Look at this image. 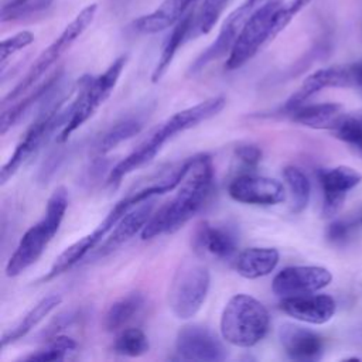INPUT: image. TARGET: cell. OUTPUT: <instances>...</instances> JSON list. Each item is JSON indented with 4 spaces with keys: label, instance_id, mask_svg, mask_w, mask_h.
<instances>
[{
    "label": "cell",
    "instance_id": "obj_7",
    "mask_svg": "<svg viewBox=\"0 0 362 362\" xmlns=\"http://www.w3.org/2000/svg\"><path fill=\"white\" fill-rule=\"evenodd\" d=\"M281 7V0H269L252 11L228 55L225 62V68L228 71H233L245 65L260 51L263 45L270 42L279 34L277 21Z\"/></svg>",
    "mask_w": 362,
    "mask_h": 362
},
{
    "label": "cell",
    "instance_id": "obj_5",
    "mask_svg": "<svg viewBox=\"0 0 362 362\" xmlns=\"http://www.w3.org/2000/svg\"><path fill=\"white\" fill-rule=\"evenodd\" d=\"M221 335L230 345L250 348L269 332L270 314L267 308L249 294H235L226 303L221 315Z\"/></svg>",
    "mask_w": 362,
    "mask_h": 362
},
{
    "label": "cell",
    "instance_id": "obj_39",
    "mask_svg": "<svg viewBox=\"0 0 362 362\" xmlns=\"http://www.w3.org/2000/svg\"><path fill=\"white\" fill-rule=\"evenodd\" d=\"M247 1H249V3H250V4H252L255 8H256V7L262 6L263 3H266V1H269V0H247Z\"/></svg>",
    "mask_w": 362,
    "mask_h": 362
},
{
    "label": "cell",
    "instance_id": "obj_4",
    "mask_svg": "<svg viewBox=\"0 0 362 362\" xmlns=\"http://www.w3.org/2000/svg\"><path fill=\"white\" fill-rule=\"evenodd\" d=\"M66 208L68 192L64 187H58L51 194L47 202L44 216L23 235L16 250L10 256L6 264V274L8 277H16L21 274L25 269H28L40 259L51 239L58 232Z\"/></svg>",
    "mask_w": 362,
    "mask_h": 362
},
{
    "label": "cell",
    "instance_id": "obj_14",
    "mask_svg": "<svg viewBox=\"0 0 362 362\" xmlns=\"http://www.w3.org/2000/svg\"><path fill=\"white\" fill-rule=\"evenodd\" d=\"M228 192L232 199L249 205H276L286 198V191L280 181L252 174H243L232 180Z\"/></svg>",
    "mask_w": 362,
    "mask_h": 362
},
{
    "label": "cell",
    "instance_id": "obj_21",
    "mask_svg": "<svg viewBox=\"0 0 362 362\" xmlns=\"http://www.w3.org/2000/svg\"><path fill=\"white\" fill-rule=\"evenodd\" d=\"M291 120L311 129H331L334 130L344 119L345 112L341 105L327 102L315 105H303L288 113Z\"/></svg>",
    "mask_w": 362,
    "mask_h": 362
},
{
    "label": "cell",
    "instance_id": "obj_18",
    "mask_svg": "<svg viewBox=\"0 0 362 362\" xmlns=\"http://www.w3.org/2000/svg\"><path fill=\"white\" fill-rule=\"evenodd\" d=\"M153 208H154L153 198L133 206L127 214H124L120 218V221L112 229L110 235L102 242L95 256H102V257L107 256L109 253L120 247L123 243L130 240L137 232H141L153 215Z\"/></svg>",
    "mask_w": 362,
    "mask_h": 362
},
{
    "label": "cell",
    "instance_id": "obj_24",
    "mask_svg": "<svg viewBox=\"0 0 362 362\" xmlns=\"http://www.w3.org/2000/svg\"><path fill=\"white\" fill-rule=\"evenodd\" d=\"M194 23H195V14L192 11H189L175 25H173L170 34L165 37V40L163 42L160 58H158L157 65H156V68L151 74V81L154 83L158 82L165 75V72L170 68L178 48L189 37V34H192Z\"/></svg>",
    "mask_w": 362,
    "mask_h": 362
},
{
    "label": "cell",
    "instance_id": "obj_3",
    "mask_svg": "<svg viewBox=\"0 0 362 362\" xmlns=\"http://www.w3.org/2000/svg\"><path fill=\"white\" fill-rule=\"evenodd\" d=\"M225 105L226 99L223 96H214L174 113L171 117L163 122L134 151L120 160L110 170L106 182L112 187L119 185L123 177L151 161L163 148V146L175 134L192 129L197 124L211 119L212 116L218 115L225 107Z\"/></svg>",
    "mask_w": 362,
    "mask_h": 362
},
{
    "label": "cell",
    "instance_id": "obj_28",
    "mask_svg": "<svg viewBox=\"0 0 362 362\" xmlns=\"http://www.w3.org/2000/svg\"><path fill=\"white\" fill-rule=\"evenodd\" d=\"M283 177L293 197V211L301 212L303 209H305L310 201L311 184L308 177L298 167L294 165H287L283 170Z\"/></svg>",
    "mask_w": 362,
    "mask_h": 362
},
{
    "label": "cell",
    "instance_id": "obj_2",
    "mask_svg": "<svg viewBox=\"0 0 362 362\" xmlns=\"http://www.w3.org/2000/svg\"><path fill=\"white\" fill-rule=\"evenodd\" d=\"M184 177V168L178 167L170 175L161 177L160 180H156L150 182L146 187H141L126 197H123L116 205L109 211V214L103 218V221L88 235L81 238L79 240L69 245L52 263L51 269L47 272V274L41 279V281H48L65 272H68L71 267H74L79 260H82L90 250H93L103 238L116 226V223L120 221V218L127 214L133 206L139 205L140 202H144L154 195L165 194L168 191H173L178 187Z\"/></svg>",
    "mask_w": 362,
    "mask_h": 362
},
{
    "label": "cell",
    "instance_id": "obj_40",
    "mask_svg": "<svg viewBox=\"0 0 362 362\" xmlns=\"http://www.w3.org/2000/svg\"><path fill=\"white\" fill-rule=\"evenodd\" d=\"M112 1H115V3H119V4H123V3L126 4V1H127V0H112Z\"/></svg>",
    "mask_w": 362,
    "mask_h": 362
},
{
    "label": "cell",
    "instance_id": "obj_11",
    "mask_svg": "<svg viewBox=\"0 0 362 362\" xmlns=\"http://www.w3.org/2000/svg\"><path fill=\"white\" fill-rule=\"evenodd\" d=\"M175 352L181 359L215 362L228 356L226 348L219 338L206 327L198 324L184 325L175 337Z\"/></svg>",
    "mask_w": 362,
    "mask_h": 362
},
{
    "label": "cell",
    "instance_id": "obj_16",
    "mask_svg": "<svg viewBox=\"0 0 362 362\" xmlns=\"http://www.w3.org/2000/svg\"><path fill=\"white\" fill-rule=\"evenodd\" d=\"M280 308L294 320L321 325L328 322L337 310L335 300L328 294H301L283 297Z\"/></svg>",
    "mask_w": 362,
    "mask_h": 362
},
{
    "label": "cell",
    "instance_id": "obj_35",
    "mask_svg": "<svg viewBox=\"0 0 362 362\" xmlns=\"http://www.w3.org/2000/svg\"><path fill=\"white\" fill-rule=\"evenodd\" d=\"M235 156L247 168H255L262 160V150L255 144H240L235 148Z\"/></svg>",
    "mask_w": 362,
    "mask_h": 362
},
{
    "label": "cell",
    "instance_id": "obj_25",
    "mask_svg": "<svg viewBox=\"0 0 362 362\" xmlns=\"http://www.w3.org/2000/svg\"><path fill=\"white\" fill-rule=\"evenodd\" d=\"M61 75H62L61 69L55 71L41 85L34 88V90H31V93H28L24 99H21L16 105L4 110L0 119V134H6L7 130H10L35 102H38L45 93H48L58 83V81L61 79Z\"/></svg>",
    "mask_w": 362,
    "mask_h": 362
},
{
    "label": "cell",
    "instance_id": "obj_30",
    "mask_svg": "<svg viewBox=\"0 0 362 362\" xmlns=\"http://www.w3.org/2000/svg\"><path fill=\"white\" fill-rule=\"evenodd\" d=\"M140 130H141V123L134 119H129L117 123L100 139V141L96 146V153L99 156L107 154L124 140H129L130 137L136 136Z\"/></svg>",
    "mask_w": 362,
    "mask_h": 362
},
{
    "label": "cell",
    "instance_id": "obj_1",
    "mask_svg": "<svg viewBox=\"0 0 362 362\" xmlns=\"http://www.w3.org/2000/svg\"><path fill=\"white\" fill-rule=\"evenodd\" d=\"M214 185V165L208 154L191 157L188 168L173 199L164 204L146 223L141 239L174 233L185 225L205 204Z\"/></svg>",
    "mask_w": 362,
    "mask_h": 362
},
{
    "label": "cell",
    "instance_id": "obj_29",
    "mask_svg": "<svg viewBox=\"0 0 362 362\" xmlns=\"http://www.w3.org/2000/svg\"><path fill=\"white\" fill-rule=\"evenodd\" d=\"M147 335L140 328H127L120 331L113 344V351L123 356H140L148 351Z\"/></svg>",
    "mask_w": 362,
    "mask_h": 362
},
{
    "label": "cell",
    "instance_id": "obj_26",
    "mask_svg": "<svg viewBox=\"0 0 362 362\" xmlns=\"http://www.w3.org/2000/svg\"><path fill=\"white\" fill-rule=\"evenodd\" d=\"M144 305V297L141 293H129L124 297L115 301L106 311L103 325L106 331L113 332L127 324Z\"/></svg>",
    "mask_w": 362,
    "mask_h": 362
},
{
    "label": "cell",
    "instance_id": "obj_36",
    "mask_svg": "<svg viewBox=\"0 0 362 362\" xmlns=\"http://www.w3.org/2000/svg\"><path fill=\"white\" fill-rule=\"evenodd\" d=\"M349 225L344 221H334L328 229H327V238L328 240L334 242V243H341L344 242L348 235H349Z\"/></svg>",
    "mask_w": 362,
    "mask_h": 362
},
{
    "label": "cell",
    "instance_id": "obj_12",
    "mask_svg": "<svg viewBox=\"0 0 362 362\" xmlns=\"http://www.w3.org/2000/svg\"><path fill=\"white\" fill-rule=\"evenodd\" d=\"M331 280V272L322 266H288L274 276L272 290L281 298L311 294L327 287Z\"/></svg>",
    "mask_w": 362,
    "mask_h": 362
},
{
    "label": "cell",
    "instance_id": "obj_13",
    "mask_svg": "<svg viewBox=\"0 0 362 362\" xmlns=\"http://www.w3.org/2000/svg\"><path fill=\"white\" fill-rule=\"evenodd\" d=\"M253 10H255V7L247 0H245V3H242L238 8H235L222 23V27H221L215 41L209 47H206L197 57V59L191 64L188 74L195 75V74L201 72L205 66L212 64L214 61L221 59L226 54L229 55L232 47L235 45V42L238 40V35H239L243 24L246 23V20L249 18V16L252 14Z\"/></svg>",
    "mask_w": 362,
    "mask_h": 362
},
{
    "label": "cell",
    "instance_id": "obj_22",
    "mask_svg": "<svg viewBox=\"0 0 362 362\" xmlns=\"http://www.w3.org/2000/svg\"><path fill=\"white\" fill-rule=\"evenodd\" d=\"M279 259L274 247H247L236 257V272L245 279H260L276 269Z\"/></svg>",
    "mask_w": 362,
    "mask_h": 362
},
{
    "label": "cell",
    "instance_id": "obj_9",
    "mask_svg": "<svg viewBox=\"0 0 362 362\" xmlns=\"http://www.w3.org/2000/svg\"><path fill=\"white\" fill-rule=\"evenodd\" d=\"M98 11V4L92 3L83 7L76 17L64 28V31L38 55L34 64L30 66L28 72L23 76V79L3 98V103H8L16 100L18 96L31 89L38 79L72 47V44L86 31V28L92 24Z\"/></svg>",
    "mask_w": 362,
    "mask_h": 362
},
{
    "label": "cell",
    "instance_id": "obj_33",
    "mask_svg": "<svg viewBox=\"0 0 362 362\" xmlns=\"http://www.w3.org/2000/svg\"><path fill=\"white\" fill-rule=\"evenodd\" d=\"M334 132L339 140L346 141L362 151V116L345 115Z\"/></svg>",
    "mask_w": 362,
    "mask_h": 362
},
{
    "label": "cell",
    "instance_id": "obj_23",
    "mask_svg": "<svg viewBox=\"0 0 362 362\" xmlns=\"http://www.w3.org/2000/svg\"><path fill=\"white\" fill-rule=\"evenodd\" d=\"M62 303L59 294H51L41 298L33 308H30L14 325L7 328L1 335V348L11 342L18 341L25 337L31 329H34L52 310H55Z\"/></svg>",
    "mask_w": 362,
    "mask_h": 362
},
{
    "label": "cell",
    "instance_id": "obj_17",
    "mask_svg": "<svg viewBox=\"0 0 362 362\" xmlns=\"http://www.w3.org/2000/svg\"><path fill=\"white\" fill-rule=\"evenodd\" d=\"M279 339L284 352L293 361H318L324 351L322 338L317 332L296 324L280 325Z\"/></svg>",
    "mask_w": 362,
    "mask_h": 362
},
{
    "label": "cell",
    "instance_id": "obj_19",
    "mask_svg": "<svg viewBox=\"0 0 362 362\" xmlns=\"http://www.w3.org/2000/svg\"><path fill=\"white\" fill-rule=\"evenodd\" d=\"M198 0H163V3L148 14L132 21V28L140 34H157L175 25L185 17Z\"/></svg>",
    "mask_w": 362,
    "mask_h": 362
},
{
    "label": "cell",
    "instance_id": "obj_27",
    "mask_svg": "<svg viewBox=\"0 0 362 362\" xmlns=\"http://www.w3.org/2000/svg\"><path fill=\"white\" fill-rule=\"evenodd\" d=\"M54 0H3L0 21H17L42 14L52 6Z\"/></svg>",
    "mask_w": 362,
    "mask_h": 362
},
{
    "label": "cell",
    "instance_id": "obj_10",
    "mask_svg": "<svg viewBox=\"0 0 362 362\" xmlns=\"http://www.w3.org/2000/svg\"><path fill=\"white\" fill-rule=\"evenodd\" d=\"M62 106L64 100H58V103H55L51 109H47L31 123L16 146V150L10 156L8 161L1 167V185H4L20 170V167L41 147V144L49 137V134L55 132L59 124L65 126L69 116V106L65 110H62Z\"/></svg>",
    "mask_w": 362,
    "mask_h": 362
},
{
    "label": "cell",
    "instance_id": "obj_37",
    "mask_svg": "<svg viewBox=\"0 0 362 362\" xmlns=\"http://www.w3.org/2000/svg\"><path fill=\"white\" fill-rule=\"evenodd\" d=\"M311 0H293L290 4L287 6H283L281 7V11H280V21H281V25L286 28L287 24H290L288 21L293 20V17L301 10L304 8Z\"/></svg>",
    "mask_w": 362,
    "mask_h": 362
},
{
    "label": "cell",
    "instance_id": "obj_38",
    "mask_svg": "<svg viewBox=\"0 0 362 362\" xmlns=\"http://www.w3.org/2000/svg\"><path fill=\"white\" fill-rule=\"evenodd\" d=\"M351 76H352V86L356 88L362 95V61L349 65Z\"/></svg>",
    "mask_w": 362,
    "mask_h": 362
},
{
    "label": "cell",
    "instance_id": "obj_8",
    "mask_svg": "<svg viewBox=\"0 0 362 362\" xmlns=\"http://www.w3.org/2000/svg\"><path fill=\"white\" fill-rule=\"evenodd\" d=\"M211 284L209 269L199 259H185L175 270L168 288V307L180 320H189L201 310Z\"/></svg>",
    "mask_w": 362,
    "mask_h": 362
},
{
    "label": "cell",
    "instance_id": "obj_20",
    "mask_svg": "<svg viewBox=\"0 0 362 362\" xmlns=\"http://www.w3.org/2000/svg\"><path fill=\"white\" fill-rule=\"evenodd\" d=\"M192 245L198 255L208 253L216 259L225 260L235 255L238 238L230 229L204 221L195 229Z\"/></svg>",
    "mask_w": 362,
    "mask_h": 362
},
{
    "label": "cell",
    "instance_id": "obj_15",
    "mask_svg": "<svg viewBox=\"0 0 362 362\" xmlns=\"http://www.w3.org/2000/svg\"><path fill=\"white\" fill-rule=\"evenodd\" d=\"M318 180L324 194L322 215L332 216L342 206L348 191L362 181V174L349 165H338L321 170Z\"/></svg>",
    "mask_w": 362,
    "mask_h": 362
},
{
    "label": "cell",
    "instance_id": "obj_34",
    "mask_svg": "<svg viewBox=\"0 0 362 362\" xmlns=\"http://www.w3.org/2000/svg\"><path fill=\"white\" fill-rule=\"evenodd\" d=\"M34 41V34L31 31H20L8 38H4L1 41V48H0V62H1V69L4 68L7 59L18 52L20 49H24Z\"/></svg>",
    "mask_w": 362,
    "mask_h": 362
},
{
    "label": "cell",
    "instance_id": "obj_32",
    "mask_svg": "<svg viewBox=\"0 0 362 362\" xmlns=\"http://www.w3.org/2000/svg\"><path fill=\"white\" fill-rule=\"evenodd\" d=\"M228 3L229 0H202V4L195 16L192 33L195 35L208 34L219 20Z\"/></svg>",
    "mask_w": 362,
    "mask_h": 362
},
{
    "label": "cell",
    "instance_id": "obj_31",
    "mask_svg": "<svg viewBox=\"0 0 362 362\" xmlns=\"http://www.w3.org/2000/svg\"><path fill=\"white\" fill-rule=\"evenodd\" d=\"M75 346H76V342L72 338L58 334V335L49 338L48 344L44 348L24 356L23 359L24 361H41V362L62 361V359H65L68 352L75 349Z\"/></svg>",
    "mask_w": 362,
    "mask_h": 362
},
{
    "label": "cell",
    "instance_id": "obj_6",
    "mask_svg": "<svg viewBox=\"0 0 362 362\" xmlns=\"http://www.w3.org/2000/svg\"><path fill=\"white\" fill-rule=\"evenodd\" d=\"M127 57L122 55L116 58L107 69L98 76H83L79 81V90L76 98L69 105V116L62 127L57 140L64 143L68 137L81 127L96 110L98 107L109 98L115 89L123 69L126 65Z\"/></svg>",
    "mask_w": 362,
    "mask_h": 362
}]
</instances>
